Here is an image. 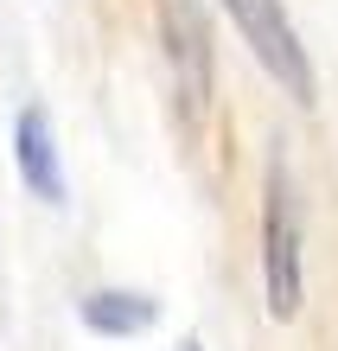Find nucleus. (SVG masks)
Instances as JSON below:
<instances>
[{
	"mask_svg": "<svg viewBox=\"0 0 338 351\" xmlns=\"http://www.w3.org/2000/svg\"><path fill=\"white\" fill-rule=\"evenodd\" d=\"M224 13L237 19V32L249 38V51H256V64L281 84L293 102H313V71H306V51L300 38H293L281 0H224Z\"/></svg>",
	"mask_w": 338,
	"mask_h": 351,
	"instance_id": "2",
	"label": "nucleus"
},
{
	"mask_svg": "<svg viewBox=\"0 0 338 351\" xmlns=\"http://www.w3.org/2000/svg\"><path fill=\"white\" fill-rule=\"evenodd\" d=\"M83 319H90L96 332H141V326L154 319V306L141 294H90L83 300Z\"/></svg>",
	"mask_w": 338,
	"mask_h": 351,
	"instance_id": "4",
	"label": "nucleus"
},
{
	"mask_svg": "<svg viewBox=\"0 0 338 351\" xmlns=\"http://www.w3.org/2000/svg\"><path fill=\"white\" fill-rule=\"evenodd\" d=\"M179 351H198V345H179Z\"/></svg>",
	"mask_w": 338,
	"mask_h": 351,
	"instance_id": "5",
	"label": "nucleus"
},
{
	"mask_svg": "<svg viewBox=\"0 0 338 351\" xmlns=\"http://www.w3.org/2000/svg\"><path fill=\"white\" fill-rule=\"evenodd\" d=\"M13 154H19V173L45 204H64V167H58V147H51V121L45 109H26L19 115V134H13Z\"/></svg>",
	"mask_w": 338,
	"mask_h": 351,
	"instance_id": "3",
	"label": "nucleus"
},
{
	"mask_svg": "<svg viewBox=\"0 0 338 351\" xmlns=\"http://www.w3.org/2000/svg\"><path fill=\"white\" fill-rule=\"evenodd\" d=\"M262 281H268L274 319L300 313V217H293V192L281 167L268 173V192H262Z\"/></svg>",
	"mask_w": 338,
	"mask_h": 351,
	"instance_id": "1",
	"label": "nucleus"
}]
</instances>
